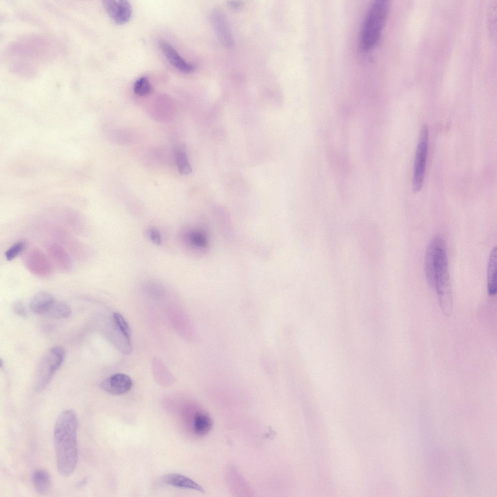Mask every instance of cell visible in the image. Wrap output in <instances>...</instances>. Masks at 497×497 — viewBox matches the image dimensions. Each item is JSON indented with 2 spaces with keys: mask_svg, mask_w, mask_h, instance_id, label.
I'll list each match as a JSON object with an SVG mask.
<instances>
[{
  "mask_svg": "<svg viewBox=\"0 0 497 497\" xmlns=\"http://www.w3.org/2000/svg\"><path fill=\"white\" fill-rule=\"evenodd\" d=\"M77 415L72 410L62 412L55 422L53 440L59 473L67 477L74 470L78 460Z\"/></svg>",
  "mask_w": 497,
  "mask_h": 497,
  "instance_id": "cell-1",
  "label": "cell"
},
{
  "mask_svg": "<svg viewBox=\"0 0 497 497\" xmlns=\"http://www.w3.org/2000/svg\"><path fill=\"white\" fill-rule=\"evenodd\" d=\"M434 285L443 313L449 316L453 310L452 290L448 261L443 239L439 244L434 260Z\"/></svg>",
  "mask_w": 497,
  "mask_h": 497,
  "instance_id": "cell-2",
  "label": "cell"
},
{
  "mask_svg": "<svg viewBox=\"0 0 497 497\" xmlns=\"http://www.w3.org/2000/svg\"><path fill=\"white\" fill-rule=\"evenodd\" d=\"M389 8L387 0H376L370 6L361 30L360 43L365 51L377 44L386 22Z\"/></svg>",
  "mask_w": 497,
  "mask_h": 497,
  "instance_id": "cell-3",
  "label": "cell"
},
{
  "mask_svg": "<svg viewBox=\"0 0 497 497\" xmlns=\"http://www.w3.org/2000/svg\"><path fill=\"white\" fill-rule=\"evenodd\" d=\"M65 356L64 349L59 346L50 349L43 357L36 370L35 388L43 389L49 383L53 374L62 365Z\"/></svg>",
  "mask_w": 497,
  "mask_h": 497,
  "instance_id": "cell-4",
  "label": "cell"
},
{
  "mask_svg": "<svg viewBox=\"0 0 497 497\" xmlns=\"http://www.w3.org/2000/svg\"><path fill=\"white\" fill-rule=\"evenodd\" d=\"M428 129L423 125L420 131L414 163L413 179V191L419 192L423 185L427 161L428 148Z\"/></svg>",
  "mask_w": 497,
  "mask_h": 497,
  "instance_id": "cell-5",
  "label": "cell"
},
{
  "mask_svg": "<svg viewBox=\"0 0 497 497\" xmlns=\"http://www.w3.org/2000/svg\"><path fill=\"white\" fill-rule=\"evenodd\" d=\"M378 232L377 225L370 222L363 223L359 230V242L363 255L370 263H377L378 253Z\"/></svg>",
  "mask_w": 497,
  "mask_h": 497,
  "instance_id": "cell-6",
  "label": "cell"
},
{
  "mask_svg": "<svg viewBox=\"0 0 497 497\" xmlns=\"http://www.w3.org/2000/svg\"><path fill=\"white\" fill-rule=\"evenodd\" d=\"M50 260L42 251L33 248L25 255L24 263L28 269L34 275L46 278L53 273L52 262Z\"/></svg>",
  "mask_w": 497,
  "mask_h": 497,
  "instance_id": "cell-7",
  "label": "cell"
},
{
  "mask_svg": "<svg viewBox=\"0 0 497 497\" xmlns=\"http://www.w3.org/2000/svg\"><path fill=\"white\" fill-rule=\"evenodd\" d=\"M45 246L51 262L60 271L69 273L72 271L71 258L62 245L53 242H47Z\"/></svg>",
  "mask_w": 497,
  "mask_h": 497,
  "instance_id": "cell-8",
  "label": "cell"
},
{
  "mask_svg": "<svg viewBox=\"0 0 497 497\" xmlns=\"http://www.w3.org/2000/svg\"><path fill=\"white\" fill-rule=\"evenodd\" d=\"M103 5L108 15L118 24H123L130 19L132 9L130 2L126 0H106Z\"/></svg>",
  "mask_w": 497,
  "mask_h": 497,
  "instance_id": "cell-9",
  "label": "cell"
},
{
  "mask_svg": "<svg viewBox=\"0 0 497 497\" xmlns=\"http://www.w3.org/2000/svg\"><path fill=\"white\" fill-rule=\"evenodd\" d=\"M133 382L129 376L122 374H114L103 380L100 383L101 388L107 393L114 395H122L129 392Z\"/></svg>",
  "mask_w": 497,
  "mask_h": 497,
  "instance_id": "cell-10",
  "label": "cell"
},
{
  "mask_svg": "<svg viewBox=\"0 0 497 497\" xmlns=\"http://www.w3.org/2000/svg\"><path fill=\"white\" fill-rule=\"evenodd\" d=\"M159 45L168 61L179 70L187 73L194 70V66L183 60L170 44L164 40H160Z\"/></svg>",
  "mask_w": 497,
  "mask_h": 497,
  "instance_id": "cell-11",
  "label": "cell"
},
{
  "mask_svg": "<svg viewBox=\"0 0 497 497\" xmlns=\"http://www.w3.org/2000/svg\"><path fill=\"white\" fill-rule=\"evenodd\" d=\"M443 239L437 236L430 242L427 248L425 258V272L429 284L434 285V260L437 248Z\"/></svg>",
  "mask_w": 497,
  "mask_h": 497,
  "instance_id": "cell-12",
  "label": "cell"
},
{
  "mask_svg": "<svg viewBox=\"0 0 497 497\" xmlns=\"http://www.w3.org/2000/svg\"><path fill=\"white\" fill-rule=\"evenodd\" d=\"M162 480L165 483L176 487L195 490L202 493L204 492V489L199 484L182 474H167L162 477Z\"/></svg>",
  "mask_w": 497,
  "mask_h": 497,
  "instance_id": "cell-13",
  "label": "cell"
},
{
  "mask_svg": "<svg viewBox=\"0 0 497 497\" xmlns=\"http://www.w3.org/2000/svg\"><path fill=\"white\" fill-rule=\"evenodd\" d=\"M54 300L53 296L50 293L40 292L35 295L31 299L30 307L33 313L45 315Z\"/></svg>",
  "mask_w": 497,
  "mask_h": 497,
  "instance_id": "cell-14",
  "label": "cell"
},
{
  "mask_svg": "<svg viewBox=\"0 0 497 497\" xmlns=\"http://www.w3.org/2000/svg\"><path fill=\"white\" fill-rule=\"evenodd\" d=\"M213 425L211 416L203 411H198L194 417L193 429L196 434L203 436L207 434Z\"/></svg>",
  "mask_w": 497,
  "mask_h": 497,
  "instance_id": "cell-15",
  "label": "cell"
},
{
  "mask_svg": "<svg viewBox=\"0 0 497 497\" xmlns=\"http://www.w3.org/2000/svg\"><path fill=\"white\" fill-rule=\"evenodd\" d=\"M497 249L495 247L491 251L487 266V291L490 296L497 293Z\"/></svg>",
  "mask_w": 497,
  "mask_h": 497,
  "instance_id": "cell-16",
  "label": "cell"
},
{
  "mask_svg": "<svg viewBox=\"0 0 497 497\" xmlns=\"http://www.w3.org/2000/svg\"><path fill=\"white\" fill-rule=\"evenodd\" d=\"M32 480L37 493L44 494L48 493L50 490V477L46 470L38 469L34 471L32 474Z\"/></svg>",
  "mask_w": 497,
  "mask_h": 497,
  "instance_id": "cell-17",
  "label": "cell"
},
{
  "mask_svg": "<svg viewBox=\"0 0 497 497\" xmlns=\"http://www.w3.org/2000/svg\"><path fill=\"white\" fill-rule=\"evenodd\" d=\"M71 314V310L68 305L62 301L54 300L45 316L55 319H63L69 317Z\"/></svg>",
  "mask_w": 497,
  "mask_h": 497,
  "instance_id": "cell-18",
  "label": "cell"
},
{
  "mask_svg": "<svg viewBox=\"0 0 497 497\" xmlns=\"http://www.w3.org/2000/svg\"><path fill=\"white\" fill-rule=\"evenodd\" d=\"M223 15L219 11L214 12L213 20L221 39L227 45L232 44L231 34Z\"/></svg>",
  "mask_w": 497,
  "mask_h": 497,
  "instance_id": "cell-19",
  "label": "cell"
},
{
  "mask_svg": "<svg viewBox=\"0 0 497 497\" xmlns=\"http://www.w3.org/2000/svg\"><path fill=\"white\" fill-rule=\"evenodd\" d=\"M176 164L179 172L183 175L189 174L192 168L189 164L184 146L178 147L175 152Z\"/></svg>",
  "mask_w": 497,
  "mask_h": 497,
  "instance_id": "cell-20",
  "label": "cell"
},
{
  "mask_svg": "<svg viewBox=\"0 0 497 497\" xmlns=\"http://www.w3.org/2000/svg\"><path fill=\"white\" fill-rule=\"evenodd\" d=\"M113 321L116 330L131 340L130 329L123 316L118 313H115L113 315Z\"/></svg>",
  "mask_w": 497,
  "mask_h": 497,
  "instance_id": "cell-21",
  "label": "cell"
},
{
  "mask_svg": "<svg viewBox=\"0 0 497 497\" xmlns=\"http://www.w3.org/2000/svg\"><path fill=\"white\" fill-rule=\"evenodd\" d=\"M152 88L149 80L146 77H142L136 80L134 84V93L141 96H146L151 93Z\"/></svg>",
  "mask_w": 497,
  "mask_h": 497,
  "instance_id": "cell-22",
  "label": "cell"
},
{
  "mask_svg": "<svg viewBox=\"0 0 497 497\" xmlns=\"http://www.w3.org/2000/svg\"><path fill=\"white\" fill-rule=\"evenodd\" d=\"M26 242L23 240L18 241L10 246L5 252V257L7 261H11L19 255L26 248Z\"/></svg>",
  "mask_w": 497,
  "mask_h": 497,
  "instance_id": "cell-23",
  "label": "cell"
},
{
  "mask_svg": "<svg viewBox=\"0 0 497 497\" xmlns=\"http://www.w3.org/2000/svg\"><path fill=\"white\" fill-rule=\"evenodd\" d=\"M497 2L493 1L489 5L488 24L490 35L494 37L496 33Z\"/></svg>",
  "mask_w": 497,
  "mask_h": 497,
  "instance_id": "cell-24",
  "label": "cell"
},
{
  "mask_svg": "<svg viewBox=\"0 0 497 497\" xmlns=\"http://www.w3.org/2000/svg\"><path fill=\"white\" fill-rule=\"evenodd\" d=\"M190 240L194 244L198 246H202L205 244L204 237L199 233L192 232L190 234Z\"/></svg>",
  "mask_w": 497,
  "mask_h": 497,
  "instance_id": "cell-25",
  "label": "cell"
},
{
  "mask_svg": "<svg viewBox=\"0 0 497 497\" xmlns=\"http://www.w3.org/2000/svg\"><path fill=\"white\" fill-rule=\"evenodd\" d=\"M14 312L22 316H26V311L23 302L20 300H17L14 302L13 306Z\"/></svg>",
  "mask_w": 497,
  "mask_h": 497,
  "instance_id": "cell-26",
  "label": "cell"
},
{
  "mask_svg": "<svg viewBox=\"0 0 497 497\" xmlns=\"http://www.w3.org/2000/svg\"><path fill=\"white\" fill-rule=\"evenodd\" d=\"M149 236L151 240L156 245H160L161 242V235L158 230L151 229L149 230Z\"/></svg>",
  "mask_w": 497,
  "mask_h": 497,
  "instance_id": "cell-27",
  "label": "cell"
},
{
  "mask_svg": "<svg viewBox=\"0 0 497 497\" xmlns=\"http://www.w3.org/2000/svg\"><path fill=\"white\" fill-rule=\"evenodd\" d=\"M86 481V480H85V479H84V480H83L82 481V482H79V483H78V487H82V486H83V485H84V484H85V481Z\"/></svg>",
  "mask_w": 497,
  "mask_h": 497,
  "instance_id": "cell-28",
  "label": "cell"
}]
</instances>
